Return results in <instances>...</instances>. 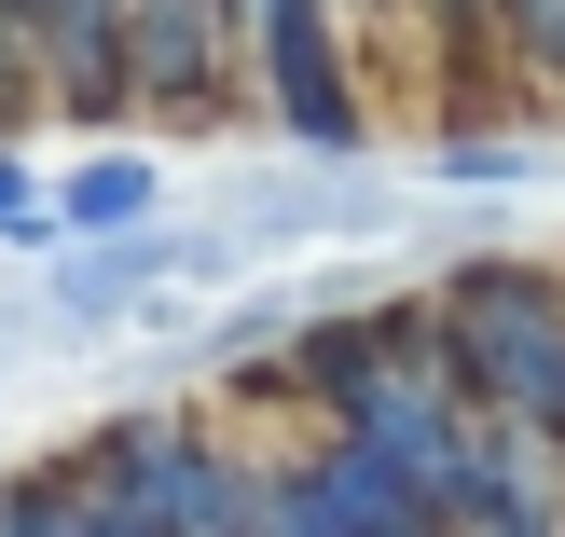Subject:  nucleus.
I'll return each instance as SVG.
<instances>
[{"instance_id": "obj_1", "label": "nucleus", "mask_w": 565, "mask_h": 537, "mask_svg": "<svg viewBox=\"0 0 565 537\" xmlns=\"http://www.w3.org/2000/svg\"><path fill=\"white\" fill-rule=\"evenodd\" d=\"M428 345H441V373H456V400L483 414V428H511V441L565 428V290L552 276H524V262L441 276Z\"/></svg>"}, {"instance_id": "obj_2", "label": "nucleus", "mask_w": 565, "mask_h": 537, "mask_svg": "<svg viewBox=\"0 0 565 537\" xmlns=\"http://www.w3.org/2000/svg\"><path fill=\"white\" fill-rule=\"evenodd\" d=\"M83 469L125 483L166 537H248V524H263V469L221 455V441H193L180 414H125V428H97V455H83Z\"/></svg>"}, {"instance_id": "obj_3", "label": "nucleus", "mask_w": 565, "mask_h": 537, "mask_svg": "<svg viewBox=\"0 0 565 537\" xmlns=\"http://www.w3.org/2000/svg\"><path fill=\"white\" fill-rule=\"evenodd\" d=\"M428 524L441 537H565V455L552 441H511V428H469V455L441 469Z\"/></svg>"}, {"instance_id": "obj_4", "label": "nucleus", "mask_w": 565, "mask_h": 537, "mask_svg": "<svg viewBox=\"0 0 565 537\" xmlns=\"http://www.w3.org/2000/svg\"><path fill=\"white\" fill-rule=\"evenodd\" d=\"M221 14H248V42H263V83H276V110H290V138L345 152V138H359V97L331 83V69H345L331 0H221Z\"/></svg>"}, {"instance_id": "obj_5", "label": "nucleus", "mask_w": 565, "mask_h": 537, "mask_svg": "<svg viewBox=\"0 0 565 537\" xmlns=\"http://www.w3.org/2000/svg\"><path fill=\"white\" fill-rule=\"evenodd\" d=\"M263 496H276L303 537H441V524H428V496H414L386 455H359V441H318V455L276 469Z\"/></svg>"}, {"instance_id": "obj_6", "label": "nucleus", "mask_w": 565, "mask_h": 537, "mask_svg": "<svg viewBox=\"0 0 565 537\" xmlns=\"http://www.w3.org/2000/svg\"><path fill=\"white\" fill-rule=\"evenodd\" d=\"M138 207H152V152H97V165H70V193H55L42 221H70V235H125Z\"/></svg>"}, {"instance_id": "obj_7", "label": "nucleus", "mask_w": 565, "mask_h": 537, "mask_svg": "<svg viewBox=\"0 0 565 537\" xmlns=\"http://www.w3.org/2000/svg\"><path fill=\"white\" fill-rule=\"evenodd\" d=\"M497 28H511L524 55H539V69H565V0H483Z\"/></svg>"}, {"instance_id": "obj_8", "label": "nucleus", "mask_w": 565, "mask_h": 537, "mask_svg": "<svg viewBox=\"0 0 565 537\" xmlns=\"http://www.w3.org/2000/svg\"><path fill=\"white\" fill-rule=\"evenodd\" d=\"M0 537H70V483H0Z\"/></svg>"}, {"instance_id": "obj_9", "label": "nucleus", "mask_w": 565, "mask_h": 537, "mask_svg": "<svg viewBox=\"0 0 565 537\" xmlns=\"http://www.w3.org/2000/svg\"><path fill=\"white\" fill-rule=\"evenodd\" d=\"M0 235H55V221H42V180H28V152H0Z\"/></svg>"}, {"instance_id": "obj_10", "label": "nucleus", "mask_w": 565, "mask_h": 537, "mask_svg": "<svg viewBox=\"0 0 565 537\" xmlns=\"http://www.w3.org/2000/svg\"><path fill=\"white\" fill-rule=\"evenodd\" d=\"M441 165H456L469 193H497V180H524V152H511V138H456V152H441Z\"/></svg>"}, {"instance_id": "obj_11", "label": "nucleus", "mask_w": 565, "mask_h": 537, "mask_svg": "<svg viewBox=\"0 0 565 537\" xmlns=\"http://www.w3.org/2000/svg\"><path fill=\"white\" fill-rule=\"evenodd\" d=\"M441 14H483V0H441Z\"/></svg>"}, {"instance_id": "obj_12", "label": "nucleus", "mask_w": 565, "mask_h": 537, "mask_svg": "<svg viewBox=\"0 0 565 537\" xmlns=\"http://www.w3.org/2000/svg\"><path fill=\"white\" fill-rule=\"evenodd\" d=\"M552 441H565V428H552Z\"/></svg>"}]
</instances>
